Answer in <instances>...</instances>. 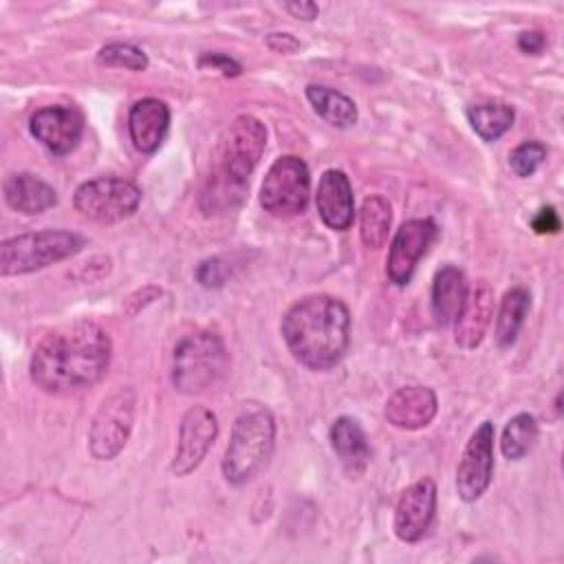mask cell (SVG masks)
I'll use <instances>...</instances> for the list:
<instances>
[{"label":"cell","instance_id":"1","mask_svg":"<svg viewBox=\"0 0 564 564\" xmlns=\"http://www.w3.org/2000/svg\"><path fill=\"white\" fill-rule=\"evenodd\" d=\"M112 344L95 322H75L48 333L33 350L31 381L44 392L64 394L97 383L110 364Z\"/></svg>","mask_w":564,"mask_h":564},{"label":"cell","instance_id":"2","mask_svg":"<svg viewBox=\"0 0 564 564\" xmlns=\"http://www.w3.org/2000/svg\"><path fill=\"white\" fill-rule=\"evenodd\" d=\"M282 337L291 355L308 370H330L350 344V313L333 295H308L282 317Z\"/></svg>","mask_w":564,"mask_h":564},{"label":"cell","instance_id":"3","mask_svg":"<svg viewBox=\"0 0 564 564\" xmlns=\"http://www.w3.org/2000/svg\"><path fill=\"white\" fill-rule=\"evenodd\" d=\"M264 145L267 130L256 117L240 115L229 123L218 141L214 167L200 192L205 214H225L245 200L249 176L260 163Z\"/></svg>","mask_w":564,"mask_h":564},{"label":"cell","instance_id":"4","mask_svg":"<svg viewBox=\"0 0 564 564\" xmlns=\"http://www.w3.org/2000/svg\"><path fill=\"white\" fill-rule=\"evenodd\" d=\"M275 445V421L267 408L245 410L234 427L223 456V476L231 485L249 482L271 458Z\"/></svg>","mask_w":564,"mask_h":564},{"label":"cell","instance_id":"5","mask_svg":"<svg viewBox=\"0 0 564 564\" xmlns=\"http://www.w3.org/2000/svg\"><path fill=\"white\" fill-rule=\"evenodd\" d=\"M227 368L229 355L223 339L212 330H198L176 344L172 383L183 394H198L220 381Z\"/></svg>","mask_w":564,"mask_h":564},{"label":"cell","instance_id":"6","mask_svg":"<svg viewBox=\"0 0 564 564\" xmlns=\"http://www.w3.org/2000/svg\"><path fill=\"white\" fill-rule=\"evenodd\" d=\"M84 247L79 234L66 229H42L7 238L0 245V273L22 275L75 256Z\"/></svg>","mask_w":564,"mask_h":564},{"label":"cell","instance_id":"7","mask_svg":"<svg viewBox=\"0 0 564 564\" xmlns=\"http://www.w3.org/2000/svg\"><path fill=\"white\" fill-rule=\"evenodd\" d=\"M311 194V174L300 156L286 154L273 161L260 187V205L264 212L289 218L306 209Z\"/></svg>","mask_w":564,"mask_h":564},{"label":"cell","instance_id":"8","mask_svg":"<svg viewBox=\"0 0 564 564\" xmlns=\"http://www.w3.org/2000/svg\"><path fill=\"white\" fill-rule=\"evenodd\" d=\"M75 209L95 223H119L141 203V189L121 176H97L82 183L73 196Z\"/></svg>","mask_w":564,"mask_h":564},{"label":"cell","instance_id":"9","mask_svg":"<svg viewBox=\"0 0 564 564\" xmlns=\"http://www.w3.org/2000/svg\"><path fill=\"white\" fill-rule=\"evenodd\" d=\"M134 392L115 390L97 410L88 430V449L97 460H112L128 443L134 421Z\"/></svg>","mask_w":564,"mask_h":564},{"label":"cell","instance_id":"10","mask_svg":"<svg viewBox=\"0 0 564 564\" xmlns=\"http://www.w3.org/2000/svg\"><path fill=\"white\" fill-rule=\"evenodd\" d=\"M438 236V227L432 218H412L405 220L390 245L388 251V262H386V273L390 282L397 286H403L410 282L419 260L427 253L432 242Z\"/></svg>","mask_w":564,"mask_h":564},{"label":"cell","instance_id":"11","mask_svg":"<svg viewBox=\"0 0 564 564\" xmlns=\"http://www.w3.org/2000/svg\"><path fill=\"white\" fill-rule=\"evenodd\" d=\"M494 474V423L482 421L469 436L458 469L456 491L465 502L478 500L491 482Z\"/></svg>","mask_w":564,"mask_h":564},{"label":"cell","instance_id":"12","mask_svg":"<svg viewBox=\"0 0 564 564\" xmlns=\"http://www.w3.org/2000/svg\"><path fill=\"white\" fill-rule=\"evenodd\" d=\"M218 434V419L216 414L205 405H194L183 414L181 427H178V441L176 452L172 460V474L174 476H187L194 471L205 454L209 452L214 438Z\"/></svg>","mask_w":564,"mask_h":564},{"label":"cell","instance_id":"13","mask_svg":"<svg viewBox=\"0 0 564 564\" xmlns=\"http://www.w3.org/2000/svg\"><path fill=\"white\" fill-rule=\"evenodd\" d=\"M31 134L53 154H70L84 134V115L75 106H44L31 115Z\"/></svg>","mask_w":564,"mask_h":564},{"label":"cell","instance_id":"14","mask_svg":"<svg viewBox=\"0 0 564 564\" xmlns=\"http://www.w3.org/2000/svg\"><path fill=\"white\" fill-rule=\"evenodd\" d=\"M436 513V485L421 478L410 485L394 507V533L403 542H419L432 527Z\"/></svg>","mask_w":564,"mask_h":564},{"label":"cell","instance_id":"15","mask_svg":"<svg viewBox=\"0 0 564 564\" xmlns=\"http://www.w3.org/2000/svg\"><path fill=\"white\" fill-rule=\"evenodd\" d=\"M315 205L322 223L328 229L346 231L355 218V198L348 176L341 170H326L319 176Z\"/></svg>","mask_w":564,"mask_h":564},{"label":"cell","instance_id":"16","mask_svg":"<svg viewBox=\"0 0 564 564\" xmlns=\"http://www.w3.org/2000/svg\"><path fill=\"white\" fill-rule=\"evenodd\" d=\"M438 410V399L432 388L425 386H405L399 388L388 401L383 416L390 425L399 430H419L425 427Z\"/></svg>","mask_w":564,"mask_h":564},{"label":"cell","instance_id":"17","mask_svg":"<svg viewBox=\"0 0 564 564\" xmlns=\"http://www.w3.org/2000/svg\"><path fill=\"white\" fill-rule=\"evenodd\" d=\"M170 128V108L154 97L139 99L128 112V132L134 148L143 154H152L165 141Z\"/></svg>","mask_w":564,"mask_h":564},{"label":"cell","instance_id":"18","mask_svg":"<svg viewBox=\"0 0 564 564\" xmlns=\"http://www.w3.org/2000/svg\"><path fill=\"white\" fill-rule=\"evenodd\" d=\"M494 317V291L489 282L480 280L465 300V306L460 315L456 317V328H454V339L460 348H476L485 333L487 326L491 324Z\"/></svg>","mask_w":564,"mask_h":564},{"label":"cell","instance_id":"19","mask_svg":"<svg viewBox=\"0 0 564 564\" xmlns=\"http://www.w3.org/2000/svg\"><path fill=\"white\" fill-rule=\"evenodd\" d=\"M330 445L341 460L346 474L359 476L370 463V445L364 427L352 416H339L330 425Z\"/></svg>","mask_w":564,"mask_h":564},{"label":"cell","instance_id":"20","mask_svg":"<svg viewBox=\"0 0 564 564\" xmlns=\"http://www.w3.org/2000/svg\"><path fill=\"white\" fill-rule=\"evenodd\" d=\"M469 286L467 278L458 267H443L436 271L432 282V315L436 324L449 326L460 315Z\"/></svg>","mask_w":564,"mask_h":564},{"label":"cell","instance_id":"21","mask_svg":"<svg viewBox=\"0 0 564 564\" xmlns=\"http://www.w3.org/2000/svg\"><path fill=\"white\" fill-rule=\"evenodd\" d=\"M4 200L9 203L11 209L33 216L51 209L57 203V194L46 181L29 172H20V174H11L4 181Z\"/></svg>","mask_w":564,"mask_h":564},{"label":"cell","instance_id":"22","mask_svg":"<svg viewBox=\"0 0 564 564\" xmlns=\"http://www.w3.org/2000/svg\"><path fill=\"white\" fill-rule=\"evenodd\" d=\"M306 99L311 101L313 110L330 126L335 128H350L357 123V106L350 97L344 93L319 86V84H308L306 86Z\"/></svg>","mask_w":564,"mask_h":564},{"label":"cell","instance_id":"23","mask_svg":"<svg viewBox=\"0 0 564 564\" xmlns=\"http://www.w3.org/2000/svg\"><path fill=\"white\" fill-rule=\"evenodd\" d=\"M529 308H531V293L524 286H513L502 295L498 319H496V341H498V346L507 348L516 341Z\"/></svg>","mask_w":564,"mask_h":564},{"label":"cell","instance_id":"24","mask_svg":"<svg viewBox=\"0 0 564 564\" xmlns=\"http://www.w3.org/2000/svg\"><path fill=\"white\" fill-rule=\"evenodd\" d=\"M392 209L383 196H368L359 209V236L368 249H379L388 240Z\"/></svg>","mask_w":564,"mask_h":564},{"label":"cell","instance_id":"25","mask_svg":"<svg viewBox=\"0 0 564 564\" xmlns=\"http://www.w3.org/2000/svg\"><path fill=\"white\" fill-rule=\"evenodd\" d=\"M513 108L502 101H487L467 108V119L482 141L500 139L513 126Z\"/></svg>","mask_w":564,"mask_h":564},{"label":"cell","instance_id":"26","mask_svg":"<svg viewBox=\"0 0 564 564\" xmlns=\"http://www.w3.org/2000/svg\"><path fill=\"white\" fill-rule=\"evenodd\" d=\"M535 441H538L535 419L527 412H520L502 430V438H500L502 456L509 460H520L531 452Z\"/></svg>","mask_w":564,"mask_h":564},{"label":"cell","instance_id":"27","mask_svg":"<svg viewBox=\"0 0 564 564\" xmlns=\"http://www.w3.org/2000/svg\"><path fill=\"white\" fill-rule=\"evenodd\" d=\"M97 62L101 66L128 68V70H145L148 68V55L139 46L126 44V42H112V44H106L104 48H99Z\"/></svg>","mask_w":564,"mask_h":564},{"label":"cell","instance_id":"28","mask_svg":"<svg viewBox=\"0 0 564 564\" xmlns=\"http://www.w3.org/2000/svg\"><path fill=\"white\" fill-rule=\"evenodd\" d=\"M544 159H546V145L531 139V141H524V143H520L518 148L511 150L509 165L518 176L527 178V176L535 174V170L544 163Z\"/></svg>","mask_w":564,"mask_h":564},{"label":"cell","instance_id":"29","mask_svg":"<svg viewBox=\"0 0 564 564\" xmlns=\"http://www.w3.org/2000/svg\"><path fill=\"white\" fill-rule=\"evenodd\" d=\"M196 280L207 289H218L229 275V264L223 258H207L196 267Z\"/></svg>","mask_w":564,"mask_h":564},{"label":"cell","instance_id":"30","mask_svg":"<svg viewBox=\"0 0 564 564\" xmlns=\"http://www.w3.org/2000/svg\"><path fill=\"white\" fill-rule=\"evenodd\" d=\"M198 66L203 70H216V73H220L225 77H236V75L242 73V66L236 59H231L229 55H225V53H203L198 57Z\"/></svg>","mask_w":564,"mask_h":564},{"label":"cell","instance_id":"31","mask_svg":"<svg viewBox=\"0 0 564 564\" xmlns=\"http://www.w3.org/2000/svg\"><path fill=\"white\" fill-rule=\"evenodd\" d=\"M531 227L535 234H557L560 231V216L553 207H542L533 220Z\"/></svg>","mask_w":564,"mask_h":564},{"label":"cell","instance_id":"32","mask_svg":"<svg viewBox=\"0 0 564 564\" xmlns=\"http://www.w3.org/2000/svg\"><path fill=\"white\" fill-rule=\"evenodd\" d=\"M544 44H546V37H544L542 31H522V33L518 35V48H520L522 53L538 55V53H542Z\"/></svg>","mask_w":564,"mask_h":564},{"label":"cell","instance_id":"33","mask_svg":"<svg viewBox=\"0 0 564 564\" xmlns=\"http://www.w3.org/2000/svg\"><path fill=\"white\" fill-rule=\"evenodd\" d=\"M267 44H269L271 51L284 53V55H291V53H295L300 48V42L291 33H271L267 37Z\"/></svg>","mask_w":564,"mask_h":564},{"label":"cell","instance_id":"34","mask_svg":"<svg viewBox=\"0 0 564 564\" xmlns=\"http://www.w3.org/2000/svg\"><path fill=\"white\" fill-rule=\"evenodd\" d=\"M282 9L286 13H291L293 18H300V20H315L317 13H319V7L315 2H306V0H297V2H284Z\"/></svg>","mask_w":564,"mask_h":564}]
</instances>
